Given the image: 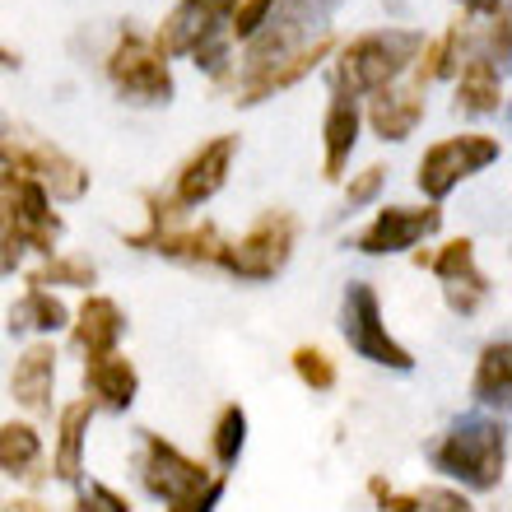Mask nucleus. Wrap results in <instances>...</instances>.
<instances>
[{
    "mask_svg": "<svg viewBox=\"0 0 512 512\" xmlns=\"http://www.w3.org/2000/svg\"><path fill=\"white\" fill-rule=\"evenodd\" d=\"M471 396L485 410H508V396H512V340L499 336L489 340L480 359H475V378H471Z\"/></svg>",
    "mask_w": 512,
    "mask_h": 512,
    "instance_id": "26",
    "label": "nucleus"
},
{
    "mask_svg": "<svg viewBox=\"0 0 512 512\" xmlns=\"http://www.w3.org/2000/svg\"><path fill=\"white\" fill-rule=\"evenodd\" d=\"M331 33L317 42H308L303 52L284 56V61H275V66H261V70H247V75H238V84H233V103L238 108H256V103H266V98L284 94V89H294V84H303L312 75V70L322 66L326 56H331Z\"/></svg>",
    "mask_w": 512,
    "mask_h": 512,
    "instance_id": "15",
    "label": "nucleus"
},
{
    "mask_svg": "<svg viewBox=\"0 0 512 512\" xmlns=\"http://www.w3.org/2000/svg\"><path fill=\"white\" fill-rule=\"evenodd\" d=\"M457 5L475 19H508V0H457Z\"/></svg>",
    "mask_w": 512,
    "mask_h": 512,
    "instance_id": "37",
    "label": "nucleus"
},
{
    "mask_svg": "<svg viewBox=\"0 0 512 512\" xmlns=\"http://www.w3.org/2000/svg\"><path fill=\"white\" fill-rule=\"evenodd\" d=\"M499 159H503V145L494 140V135H485V131L447 135V140H438V145L424 149L419 173H415V187L424 191V201L429 205H438V201H447L466 177L485 173L489 163H499Z\"/></svg>",
    "mask_w": 512,
    "mask_h": 512,
    "instance_id": "7",
    "label": "nucleus"
},
{
    "mask_svg": "<svg viewBox=\"0 0 512 512\" xmlns=\"http://www.w3.org/2000/svg\"><path fill=\"white\" fill-rule=\"evenodd\" d=\"M382 187H387V168H382V163H368L364 173H354L350 182H345V210L373 205L382 196Z\"/></svg>",
    "mask_w": 512,
    "mask_h": 512,
    "instance_id": "32",
    "label": "nucleus"
},
{
    "mask_svg": "<svg viewBox=\"0 0 512 512\" xmlns=\"http://www.w3.org/2000/svg\"><path fill=\"white\" fill-rule=\"evenodd\" d=\"M429 466L471 494H494L508 475V424L503 415H461L429 443Z\"/></svg>",
    "mask_w": 512,
    "mask_h": 512,
    "instance_id": "2",
    "label": "nucleus"
},
{
    "mask_svg": "<svg viewBox=\"0 0 512 512\" xmlns=\"http://www.w3.org/2000/svg\"><path fill=\"white\" fill-rule=\"evenodd\" d=\"M438 229H443V210L438 205H387V210H378L364 229L354 233L350 247L364 256H396L419 247Z\"/></svg>",
    "mask_w": 512,
    "mask_h": 512,
    "instance_id": "12",
    "label": "nucleus"
},
{
    "mask_svg": "<svg viewBox=\"0 0 512 512\" xmlns=\"http://www.w3.org/2000/svg\"><path fill=\"white\" fill-rule=\"evenodd\" d=\"M140 396V368L126 354H103V359H84V401L94 410L126 415Z\"/></svg>",
    "mask_w": 512,
    "mask_h": 512,
    "instance_id": "18",
    "label": "nucleus"
},
{
    "mask_svg": "<svg viewBox=\"0 0 512 512\" xmlns=\"http://www.w3.org/2000/svg\"><path fill=\"white\" fill-rule=\"evenodd\" d=\"M28 284H33V289H47V284H61V289H94L98 266L89 256L56 252V256H42L38 270H28Z\"/></svg>",
    "mask_w": 512,
    "mask_h": 512,
    "instance_id": "28",
    "label": "nucleus"
},
{
    "mask_svg": "<svg viewBox=\"0 0 512 512\" xmlns=\"http://www.w3.org/2000/svg\"><path fill=\"white\" fill-rule=\"evenodd\" d=\"M359 126H364L359 98L331 94V108H326V117H322V177L326 182H340V177H345L350 154H354V145H359Z\"/></svg>",
    "mask_w": 512,
    "mask_h": 512,
    "instance_id": "20",
    "label": "nucleus"
},
{
    "mask_svg": "<svg viewBox=\"0 0 512 512\" xmlns=\"http://www.w3.org/2000/svg\"><path fill=\"white\" fill-rule=\"evenodd\" d=\"M89 424H94V405L66 401L56 410V447H52V480L61 485H84V447H89Z\"/></svg>",
    "mask_w": 512,
    "mask_h": 512,
    "instance_id": "19",
    "label": "nucleus"
},
{
    "mask_svg": "<svg viewBox=\"0 0 512 512\" xmlns=\"http://www.w3.org/2000/svg\"><path fill=\"white\" fill-rule=\"evenodd\" d=\"M415 266H429L433 275L443 280V298L457 317L480 312V303H485L489 289H494L489 275L480 270V261H475L471 238H452V243H443L438 252H415Z\"/></svg>",
    "mask_w": 512,
    "mask_h": 512,
    "instance_id": "13",
    "label": "nucleus"
},
{
    "mask_svg": "<svg viewBox=\"0 0 512 512\" xmlns=\"http://www.w3.org/2000/svg\"><path fill=\"white\" fill-rule=\"evenodd\" d=\"M340 5H345V0H275V10H270V19L261 24V33H256L252 42H243V66H238V75L275 66L284 56L303 52L308 42L326 38Z\"/></svg>",
    "mask_w": 512,
    "mask_h": 512,
    "instance_id": "4",
    "label": "nucleus"
},
{
    "mask_svg": "<svg viewBox=\"0 0 512 512\" xmlns=\"http://www.w3.org/2000/svg\"><path fill=\"white\" fill-rule=\"evenodd\" d=\"M70 326V308L61 303V298L52 294V289H33L28 284L24 294L10 303V322H5V331L10 336H56V331H66Z\"/></svg>",
    "mask_w": 512,
    "mask_h": 512,
    "instance_id": "24",
    "label": "nucleus"
},
{
    "mask_svg": "<svg viewBox=\"0 0 512 512\" xmlns=\"http://www.w3.org/2000/svg\"><path fill=\"white\" fill-rule=\"evenodd\" d=\"M19 261H24V247H19V238H14L10 219L0 215V275H14Z\"/></svg>",
    "mask_w": 512,
    "mask_h": 512,
    "instance_id": "36",
    "label": "nucleus"
},
{
    "mask_svg": "<svg viewBox=\"0 0 512 512\" xmlns=\"http://www.w3.org/2000/svg\"><path fill=\"white\" fill-rule=\"evenodd\" d=\"M70 512H131V499L117 494L112 485H103V480H94V485H80Z\"/></svg>",
    "mask_w": 512,
    "mask_h": 512,
    "instance_id": "33",
    "label": "nucleus"
},
{
    "mask_svg": "<svg viewBox=\"0 0 512 512\" xmlns=\"http://www.w3.org/2000/svg\"><path fill=\"white\" fill-rule=\"evenodd\" d=\"M0 215L10 219V229L24 252L56 256V243L66 233V219L52 210V196L33 177L14 173V168H0Z\"/></svg>",
    "mask_w": 512,
    "mask_h": 512,
    "instance_id": "9",
    "label": "nucleus"
},
{
    "mask_svg": "<svg viewBox=\"0 0 512 512\" xmlns=\"http://www.w3.org/2000/svg\"><path fill=\"white\" fill-rule=\"evenodd\" d=\"M0 471L28 489H38L42 480H47L42 433L33 429L28 419H5V424H0Z\"/></svg>",
    "mask_w": 512,
    "mask_h": 512,
    "instance_id": "21",
    "label": "nucleus"
},
{
    "mask_svg": "<svg viewBox=\"0 0 512 512\" xmlns=\"http://www.w3.org/2000/svg\"><path fill=\"white\" fill-rule=\"evenodd\" d=\"M415 499H419V512H480L461 489H452V485H429V489H419Z\"/></svg>",
    "mask_w": 512,
    "mask_h": 512,
    "instance_id": "34",
    "label": "nucleus"
},
{
    "mask_svg": "<svg viewBox=\"0 0 512 512\" xmlns=\"http://www.w3.org/2000/svg\"><path fill=\"white\" fill-rule=\"evenodd\" d=\"M135 480H140L149 499L163 503V512H215L224 489H229V471L201 466L196 457H187L182 447L168 443L154 429H140Z\"/></svg>",
    "mask_w": 512,
    "mask_h": 512,
    "instance_id": "1",
    "label": "nucleus"
},
{
    "mask_svg": "<svg viewBox=\"0 0 512 512\" xmlns=\"http://www.w3.org/2000/svg\"><path fill=\"white\" fill-rule=\"evenodd\" d=\"M294 247H298V215L294 210H261L243 238L219 243L215 266L238 275V280H247V284H266L289 266Z\"/></svg>",
    "mask_w": 512,
    "mask_h": 512,
    "instance_id": "5",
    "label": "nucleus"
},
{
    "mask_svg": "<svg viewBox=\"0 0 512 512\" xmlns=\"http://www.w3.org/2000/svg\"><path fill=\"white\" fill-rule=\"evenodd\" d=\"M219 229L215 224H173V229L154 233L140 252H154L163 261H182V266H215L219 256Z\"/></svg>",
    "mask_w": 512,
    "mask_h": 512,
    "instance_id": "23",
    "label": "nucleus"
},
{
    "mask_svg": "<svg viewBox=\"0 0 512 512\" xmlns=\"http://www.w3.org/2000/svg\"><path fill=\"white\" fill-rule=\"evenodd\" d=\"M503 108V70L489 56L471 52L457 70V112L466 117H489Z\"/></svg>",
    "mask_w": 512,
    "mask_h": 512,
    "instance_id": "25",
    "label": "nucleus"
},
{
    "mask_svg": "<svg viewBox=\"0 0 512 512\" xmlns=\"http://www.w3.org/2000/svg\"><path fill=\"white\" fill-rule=\"evenodd\" d=\"M424 33L419 28H373V33H359L340 47L336 66H331V94L336 98H364V94H382L401 80L405 70L415 66V56L424 52Z\"/></svg>",
    "mask_w": 512,
    "mask_h": 512,
    "instance_id": "3",
    "label": "nucleus"
},
{
    "mask_svg": "<svg viewBox=\"0 0 512 512\" xmlns=\"http://www.w3.org/2000/svg\"><path fill=\"white\" fill-rule=\"evenodd\" d=\"M289 364H294V378L303 382L312 396H326V391H336L340 373H336V359H331L326 350H317V345H298V350L289 354Z\"/></svg>",
    "mask_w": 512,
    "mask_h": 512,
    "instance_id": "30",
    "label": "nucleus"
},
{
    "mask_svg": "<svg viewBox=\"0 0 512 512\" xmlns=\"http://www.w3.org/2000/svg\"><path fill=\"white\" fill-rule=\"evenodd\" d=\"M103 70H108L117 98L135 103V108H168L177 94L168 61H163V56L149 47V38H140L135 28H126L122 38H117V47L108 52Z\"/></svg>",
    "mask_w": 512,
    "mask_h": 512,
    "instance_id": "8",
    "label": "nucleus"
},
{
    "mask_svg": "<svg viewBox=\"0 0 512 512\" xmlns=\"http://www.w3.org/2000/svg\"><path fill=\"white\" fill-rule=\"evenodd\" d=\"M368 494L378 499V512H419L415 494H396V489H391L382 475H373V480H368Z\"/></svg>",
    "mask_w": 512,
    "mask_h": 512,
    "instance_id": "35",
    "label": "nucleus"
},
{
    "mask_svg": "<svg viewBox=\"0 0 512 512\" xmlns=\"http://www.w3.org/2000/svg\"><path fill=\"white\" fill-rule=\"evenodd\" d=\"M270 10H275V0H238L229 14V42H252L261 33V24L270 19Z\"/></svg>",
    "mask_w": 512,
    "mask_h": 512,
    "instance_id": "31",
    "label": "nucleus"
},
{
    "mask_svg": "<svg viewBox=\"0 0 512 512\" xmlns=\"http://www.w3.org/2000/svg\"><path fill=\"white\" fill-rule=\"evenodd\" d=\"M0 70H19V56H14L10 47H0Z\"/></svg>",
    "mask_w": 512,
    "mask_h": 512,
    "instance_id": "38",
    "label": "nucleus"
},
{
    "mask_svg": "<svg viewBox=\"0 0 512 512\" xmlns=\"http://www.w3.org/2000/svg\"><path fill=\"white\" fill-rule=\"evenodd\" d=\"M10 396L24 405L28 415H52L56 405V345L52 340H33L10 368Z\"/></svg>",
    "mask_w": 512,
    "mask_h": 512,
    "instance_id": "16",
    "label": "nucleus"
},
{
    "mask_svg": "<svg viewBox=\"0 0 512 512\" xmlns=\"http://www.w3.org/2000/svg\"><path fill=\"white\" fill-rule=\"evenodd\" d=\"M424 122V89H415V84H405V89H382V94H373V103H368V126H373V135L378 140H391V145H401L405 135H415V126Z\"/></svg>",
    "mask_w": 512,
    "mask_h": 512,
    "instance_id": "22",
    "label": "nucleus"
},
{
    "mask_svg": "<svg viewBox=\"0 0 512 512\" xmlns=\"http://www.w3.org/2000/svg\"><path fill=\"white\" fill-rule=\"evenodd\" d=\"M243 447H247V410L238 401H229L215 415V429H210V452H215V461L229 471V466H238Z\"/></svg>",
    "mask_w": 512,
    "mask_h": 512,
    "instance_id": "29",
    "label": "nucleus"
},
{
    "mask_svg": "<svg viewBox=\"0 0 512 512\" xmlns=\"http://www.w3.org/2000/svg\"><path fill=\"white\" fill-rule=\"evenodd\" d=\"M122 336H126V312H122V303L108 294H89L80 303V312L70 317V345H75L84 359L117 354Z\"/></svg>",
    "mask_w": 512,
    "mask_h": 512,
    "instance_id": "17",
    "label": "nucleus"
},
{
    "mask_svg": "<svg viewBox=\"0 0 512 512\" xmlns=\"http://www.w3.org/2000/svg\"><path fill=\"white\" fill-rule=\"evenodd\" d=\"M238 0H177L173 14L159 24V33L149 38V47L173 61V56H191L210 38H229V14Z\"/></svg>",
    "mask_w": 512,
    "mask_h": 512,
    "instance_id": "11",
    "label": "nucleus"
},
{
    "mask_svg": "<svg viewBox=\"0 0 512 512\" xmlns=\"http://www.w3.org/2000/svg\"><path fill=\"white\" fill-rule=\"evenodd\" d=\"M0 168L33 177L56 201H80L89 191V168L75 163L70 154H61L56 145H42V140H14V135L0 131Z\"/></svg>",
    "mask_w": 512,
    "mask_h": 512,
    "instance_id": "10",
    "label": "nucleus"
},
{
    "mask_svg": "<svg viewBox=\"0 0 512 512\" xmlns=\"http://www.w3.org/2000/svg\"><path fill=\"white\" fill-rule=\"evenodd\" d=\"M233 159H238V135H215L210 145L196 149V154L177 168L173 191H168L177 210H196V205H205L210 196H219L224 182H229Z\"/></svg>",
    "mask_w": 512,
    "mask_h": 512,
    "instance_id": "14",
    "label": "nucleus"
},
{
    "mask_svg": "<svg viewBox=\"0 0 512 512\" xmlns=\"http://www.w3.org/2000/svg\"><path fill=\"white\" fill-rule=\"evenodd\" d=\"M340 336L359 359L378 368H391V373H410L415 368V354L405 350L401 340L387 331L382 322V303L378 289L368 280H350L345 284V298H340Z\"/></svg>",
    "mask_w": 512,
    "mask_h": 512,
    "instance_id": "6",
    "label": "nucleus"
},
{
    "mask_svg": "<svg viewBox=\"0 0 512 512\" xmlns=\"http://www.w3.org/2000/svg\"><path fill=\"white\" fill-rule=\"evenodd\" d=\"M466 42H471V33H466V24H452L447 33H438L433 42H424V52L415 56V89H429L433 80H447V75H457L461 61H466Z\"/></svg>",
    "mask_w": 512,
    "mask_h": 512,
    "instance_id": "27",
    "label": "nucleus"
}]
</instances>
